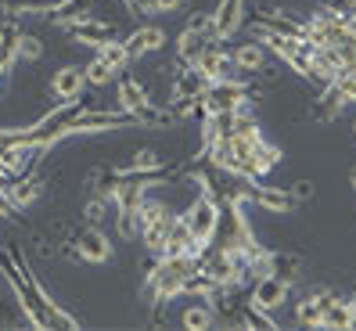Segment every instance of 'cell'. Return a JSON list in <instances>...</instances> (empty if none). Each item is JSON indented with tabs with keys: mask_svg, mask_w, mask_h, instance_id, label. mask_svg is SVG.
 Here are the masks:
<instances>
[{
	"mask_svg": "<svg viewBox=\"0 0 356 331\" xmlns=\"http://www.w3.org/2000/svg\"><path fill=\"white\" fill-rule=\"evenodd\" d=\"M220 216H223V209H220V202L209 191H198V198L187 205V213H184L187 227H191V238L198 245H205V248L213 245V238L220 231Z\"/></svg>",
	"mask_w": 356,
	"mask_h": 331,
	"instance_id": "1",
	"label": "cell"
},
{
	"mask_svg": "<svg viewBox=\"0 0 356 331\" xmlns=\"http://www.w3.org/2000/svg\"><path fill=\"white\" fill-rule=\"evenodd\" d=\"M112 256H115V245H112V238L104 234L101 227H79V231L72 234V259L101 266V263H108Z\"/></svg>",
	"mask_w": 356,
	"mask_h": 331,
	"instance_id": "2",
	"label": "cell"
},
{
	"mask_svg": "<svg viewBox=\"0 0 356 331\" xmlns=\"http://www.w3.org/2000/svg\"><path fill=\"white\" fill-rule=\"evenodd\" d=\"M209 83H216V79H230V76H241L234 69V58H230V47H223V40H209V44L202 47V54L195 58V65Z\"/></svg>",
	"mask_w": 356,
	"mask_h": 331,
	"instance_id": "3",
	"label": "cell"
},
{
	"mask_svg": "<svg viewBox=\"0 0 356 331\" xmlns=\"http://www.w3.org/2000/svg\"><path fill=\"white\" fill-rule=\"evenodd\" d=\"M291 296V281L277 277V274H263L256 277L252 292H248V302H252L256 309H266V314H274V309H281Z\"/></svg>",
	"mask_w": 356,
	"mask_h": 331,
	"instance_id": "4",
	"label": "cell"
},
{
	"mask_svg": "<svg viewBox=\"0 0 356 331\" xmlns=\"http://www.w3.org/2000/svg\"><path fill=\"white\" fill-rule=\"evenodd\" d=\"M115 105H119V112H127V115H140V112H148L155 101L148 97V87H144L137 76L119 72L115 76Z\"/></svg>",
	"mask_w": 356,
	"mask_h": 331,
	"instance_id": "5",
	"label": "cell"
},
{
	"mask_svg": "<svg viewBox=\"0 0 356 331\" xmlns=\"http://www.w3.org/2000/svg\"><path fill=\"white\" fill-rule=\"evenodd\" d=\"M248 202H256L263 213H274V216H288V213H296V205H299L291 198V191L274 188V184H259V180L248 184Z\"/></svg>",
	"mask_w": 356,
	"mask_h": 331,
	"instance_id": "6",
	"label": "cell"
},
{
	"mask_svg": "<svg viewBox=\"0 0 356 331\" xmlns=\"http://www.w3.org/2000/svg\"><path fill=\"white\" fill-rule=\"evenodd\" d=\"M87 90V72L83 65H61L51 76V94L58 97V105H76Z\"/></svg>",
	"mask_w": 356,
	"mask_h": 331,
	"instance_id": "7",
	"label": "cell"
},
{
	"mask_svg": "<svg viewBox=\"0 0 356 331\" xmlns=\"http://www.w3.org/2000/svg\"><path fill=\"white\" fill-rule=\"evenodd\" d=\"M245 8H248V0H220L216 11H213V33H216V40H230L245 26Z\"/></svg>",
	"mask_w": 356,
	"mask_h": 331,
	"instance_id": "8",
	"label": "cell"
},
{
	"mask_svg": "<svg viewBox=\"0 0 356 331\" xmlns=\"http://www.w3.org/2000/svg\"><path fill=\"white\" fill-rule=\"evenodd\" d=\"M205 90H209V79H205L198 69H191V65H177L173 83H170V101H198Z\"/></svg>",
	"mask_w": 356,
	"mask_h": 331,
	"instance_id": "9",
	"label": "cell"
},
{
	"mask_svg": "<svg viewBox=\"0 0 356 331\" xmlns=\"http://www.w3.org/2000/svg\"><path fill=\"white\" fill-rule=\"evenodd\" d=\"M165 29H159V26H137L130 36H127V51H130V58L137 61V58H148V54H155V51H162L165 47Z\"/></svg>",
	"mask_w": 356,
	"mask_h": 331,
	"instance_id": "10",
	"label": "cell"
},
{
	"mask_svg": "<svg viewBox=\"0 0 356 331\" xmlns=\"http://www.w3.org/2000/svg\"><path fill=\"white\" fill-rule=\"evenodd\" d=\"M72 40H76V44H83V47H101L104 44V40H112L115 36V26H108V22H101V18H83V22H76V26H69L65 29Z\"/></svg>",
	"mask_w": 356,
	"mask_h": 331,
	"instance_id": "11",
	"label": "cell"
},
{
	"mask_svg": "<svg viewBox=\"0 0 356 331\" xmlns=\"http://www.w3.org/2000/svg\"><path fill=\"white\" fill-rule=\"evenodd\" d=\"M230 58H234V69L241 76H256L270 61V51L259 44V40H245V44H238L234 51H230Z\"/></svg>",
	"mask_w": 356,
	"mask_h": 331,
	"instance_id": "12",
	"label": "cell"
},
{
	"mask_svg": "<svg viewBox=\"0 0 356 331\" xmlns=\"http://www.w3.org/2000/svg\"><path fill=\"white\" fill-rule=\"evenodd\" d=\"M40 195H44V180H40L36 173L11 177V180H8V198L15 202V209H29Z\"/></svg>",
	"mask_w": 356,
	"mask_h": 331,
	"instance_id": "13",
	"label": "cell"
},
{
	"mask_svg": "<svg viewBox=\"0 0 356 331\" xmlns=\"http://www.w3.org/2000/svg\"><path fill=\"white\" fill-rule=\"evenodd\" d=\"M331 299L327 288H309L306 299L296 302V321L302 328H321V314H324V302Z\"/></svg>",
	"mask_w": 356,
	"mask_h": 331,
	"instance_id": "14",
	"label": "cell"
},
{
	"mask_svg": "<svg viewBox=\"0 0 356 331\" xmlns=\"http://www.w3.org/2000/svg\"><path fill=\"white\" fill-rule=\"evenodd\" d=\"M159 166H165V155L159 152V148H152V144H144V148H137L134 152V159L127 162V166H119V177H137V173H152V170H159Z\"/></svg>",
	"mask_w": 356,
	"mask_h": 331,
	"instance_id": "15",
	"label": "cell"
},
{
	"mask_svg": "<svg viewBox=\"0 0 356 331\" xmlns=\"http://www.w3.org/2000/svg\"><path fill=\"white\" fill-rule=\"evenodd\" d=\"M90 8H94V0H61V4L51 11V26L69 29V26L83 22V18H90Z\"/></svg>",
	"mask_w": 356,
	"mask_h": 331,
	"instance_id": "16",
	"label": "cell"
},
{
	"mask_svg": "<svg viewBox=\"0 0 356 331\" xmlns=\"http://www.w3.org/2000/svg\"><path fill=\"white\" fill-rule=\"evenodd\" d=\"M18 36H22L18 18H4V22H0V65H4L8 72L18 61Z\"/></svg>",
	"mask_w": 356,
	"mask_h": 331,
	"instance_id": "17",
	"label": "cell"
},
{
	"mask_svg": "<svg viewBox=\"0 0 356 331\" xmlns=\"http://www.w3.org/2000/svg\"><path fill=\"white\" fill-rule=\"evenodd\" d=\"M321 328H356V317H353V306L349 299L342 296H334L324 302V314H321Z\"/></svg>",
	"mask_w": 356,
	"mask_h": 331,
	"instance_id": "18",
	"label": "cell"
},
{
	"mask_svg": "<svg viewBox=\"0 0 356 331\" xmlns=\"http://www.w3.org/2000/svg\"><path fill=\"white\" fill-rule=\"evenodd\" d=\"M209 44V40L202 36V33H195V29H180V36H177V65H195V58L202 54V47Z\"/></svg>",
	"mask_w": 356,
	"mask_h": 331,
	"instance_id": "19",
	"label": "cell"
},
{
	"mask_svg": "<svg viewBox=\"0 0 356 331\" xmlns=\"http://www.w3.org/2000/svg\"><path fill=\"white\" fill-rule=\"evenodd\" d=\"M97 58L104 61V65H112L115 72H127V69H130V61H134L130 51H127V40H115V36H112V40H104V44L97 47Z\"/></svg>",
	"mask_w": 356,
	"mask_h": 331,
	"instance_id": "20",
	"label": "cell"
},
{
	"mask_svg": "<svg viewBox=\"0 0 356 331\" xmlns=\"http://www.w3.org/2000/svg\"><path fill=\"white\" fill-rule=\"evenodd\" d=\"M180 324L187 328V331H209L216 324V309H213V302H198V306H187L184 314H180Z\"/></svg>",
	"mask_w": 356,
	"mask_h": 331,
	"instance_id": "21",
	"label": "cell"
},
{
	"mask_svg": "<svg viewBox=\"0 0 356 331\" xmlns=\"http://www.w3.org/2000/svg\"><path fill=\"white\" fill-rule=\"evenodd\" d=\"M302 271V256L296 252H270V274H277L284 281H296Z\"/></svg>",
	"mask_w": 356,
	"mask_h": 331,
	"instance_id": "22",
	"label": "cell"
},
{
	"mask_svg": "<svg viewBox=\"0 0 356 331\" xmlns=\"http://www.w3.org/2000/svg\"><path fill=\"white\" fill-rule=\"evenodd\" d=\"M342 108H346V105H342L339 97H334V90L324 87V94L313 101V119H317V122H331V119H339V115H342Z\"/></svg>",
	"mask_w": 356,
	"mask_h": 331,
	"instance_id": "23",
	"label": "cell"
},
{
	"mask_svg": "<svg viewBox=\"0 0 356 331\" xmlns=\"http://www.w3.org/2000/svg\"><path fill=\"white\" fill-rule=\"evenodd\" d=\"M61 0H8V18H22V15H51Z\"/></svg>",
	"mask_w": 356,
	"mask_h": 331,
	"instance_id": "24",
	"label": "cell"
},
{
	"mask_svg": "<svg viewBox=\"0 0 356 331\" xmlns=\"http://www.w3.org/2000/svg\"><path fill=\"white\" fill-rule=\"evenodd\" d=\"M83 72H87V87H94V90H104L108 87V83H115V69L112 65H104V61L94 54V61H87V65H83Z\"/></svg>",
	"mask_w": 356,
	"mask_h": 331,
	"instance_id": "25",
	"label": "cell"
},
{
	"mask_svg": "<svg viewBox=\"0 0 356 331\" xmlns=\"http://www.w3.org/2000/svg\"><path fill=\"white\" fill-rule=\"evenodd\" d=\"M112 216H115V234L122 241H137L140 238V216H137V209H112Z\"/></svg>",
	"mask_w": 356,
	"mask_h": 331,
	"instance_id": "26",
	"label": "cell"
},
{
	"mask_svg": "<svg viewBox=\"0 0 356 331\" xmlns=\"http://www.w3.org/2000/svg\"><path fill=\"white\" fill-rule=\"evenodd\" d=\"M44 58V40H40L36 33H26L18 36V61H26V65H36V61Z\"/></svg>",
	"mask_w": 356,
	"mask_h": 331,
	"instance_id": "27",
	"label": "cell"
},
{
	"mask_svg": "<svg viewBox=\"0 0 356 331\" xmlns=\"http://www.w3.org/2000/svg\"><path fill=\"white\" fill-rule=\"evenodd\" d=\"M108 216H112V202L101 198V195H94L87 205H83V223H87V227H101Z\"/></svg>",
	"mask_w": 356,
	"mask_h": 331,
	"instance_id": "28",
	"label": "cell"
},
{
	"mask_svg": "<svg viewBox=\"0 0 356 331\" xmlns=\"http://www.w3.org/2000/svg\"><path fill=\"white\" fill-rule=\"evenodd\" d=\"M284 162V152L277 148V144H270V140H263L259 144V166H263V173H270L274 166H281Z\"/></svg>",
	"mask_w": 356,
	"mask_h": 331,
	"instance_id": "29",
	"label": "cell"
},
{
	"mask_svg": "<svg viewBox=\"0 0 356 331\" xmlns=\"http://www.w3.org/2000/svg\"><path fill=\"white\" fill-rule=\"evenodd\" d=\"M187 29L202 33L205 40H216V33H213V11H195L191 18H187Z\"/></svg>",
	"mask_w": 356,
	"mask_h": 331,
	"instance_id": "30",
	"label": "cell"
},
{
	"mask_svg": "<svg viewBox=\"0 0 356 331\" xmlns=\"http://www.w3.org/2000/svg\"><path fill=\"white\" fill-rule=\"evenodd\" d=\"M313 195H317L313 180H296V184H291V198H296V202H313Z\"/></svg>",
	"mask_w": 356,
	"mask_h": 331,
	"instance_id": "31",
	"label": "cell"
},
{
	"mask_svg": "<svg viewBox=\"0 0 356 331\" xmlns=\"http://www.w3.org/2000/svg\"><path fill=\"white\" fill-rule=\"evenodd\" d=\"M15 216H18V209L8 198V184H0V220H15Z\"/></svg>",
	"mask_w": 356,
	"mask_h": 331,
	"instance_id": "32",
	"label": "cell"
},
{
	"mask_svg": "<svg viewBox=\"0 0 356 331\" xmlns=\"http://www.w3.org/2000/svg\"><path fill=\"white\" fill-rule=\"evenodd\" d=\"M187 4V0H155V15H173Z\"/></svg>",
	"mask_w": 356,
	"mask_h": 331,
	"instance_id": "33",
	"label": "cell"
},
{
	"mask_svg": "<svg viewBox=\"0 0 356 331\" xmlns=\"http://www.w3.org/2000/svg\"><path fill=\"white\" fill-rule=\"evenodd\" d=\"M349 306H353V317H356V292L349 296Z\"/></svg>",
	"mask_w": 356,
	"mask_h": 331,
	"instance_id": "34",
	"label": "cell"
},
{
	"mask_svg": "<svg viewBox=\"0 0 356 331\" xmlns=\"http://www.w3.org/2000/svg\"><path fill=\"white\" fill-rule=\"evenodd\" d=\"M349 184H353V191H356V170H353V173H349Z\"/></svg>",
	"mask_w": 356,
	"mask_h": 331,
	"instance_id": "35",
	"label": "cell"
},
{
	"mask_svg": "<svg viewBox=\"0 0 356 331\" xmlns=\"http://www.w3.org/2000/svg\"><path fill=\"white\" fill-rule=\"evenodd\" d=\"M4 76H8V72H0V94H4Z\"/></svg>",
	"mask_w": 356,
	"mask_h": 331,
	"instance_id": "36",
	"label": "cell"
},
{
	"mask_svg": "<svg viewBox=\"0 0 356 331\" xmlns=\"http://www.w3.org/2000/svg\"><path fill=\"white\" fill-rule=\"evenodd\" d=\"M122 4H127V11H134V0H122Z\"/></svg>",
	"mask_w": 356,
	"mask_h": 331,
	"instance_id": "37",
	"label": "cell"
},
{
	"mask_svg": "<svg viewBox=\"0 0 356 331\" xmlns=\"http://www.w3.org/2000/svg\"><path fill=\"white\" fill-rule=\"evenodd\" d=\"M353 134H356V127H353Z\"/></svg>",
	"mask_w": 356,
	"mask_h": 331,
	"instance_id": "38",
	"label": "cell"
}]
</instances>
